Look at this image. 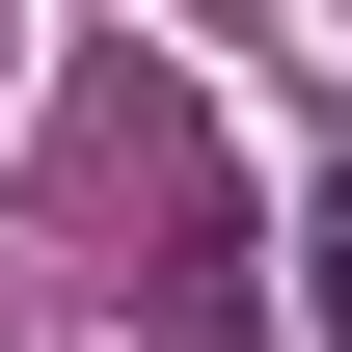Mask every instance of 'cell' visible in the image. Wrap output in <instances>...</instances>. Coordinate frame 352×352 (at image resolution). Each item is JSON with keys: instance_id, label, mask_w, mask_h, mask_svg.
<instances>
[{"instance_id": "6da1fadb", "label": "cell", "mask_w": 352, "mask_h": 352, "mask_svg": "<svg viewBox=\"0 0 352 352\" xmlns=\"http://www.w3.org/2000/svg\"><path fill=\"white\" fill-rule=\"evenodd\" d=\"M325 352H352V217H325Z\"/></svg>"}]
</instances>
